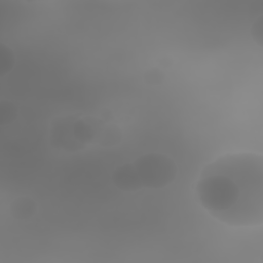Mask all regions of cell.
Here are the masks:
<instances>
[{
    "mask_svg": "<svg viewBox=\"0 0 263 263\" xmlns=\"http://www.w3.org/2000/svg\"><path fill=\"white\" fill-rule=\"evenodd\" d=\"M201 205L231 226H256L263 221V160L252 152L219 157L201 172L196 186Z\"/></svg>",
    "mask_w": 263,
    "mask_h": 263,
    "instance_id": "obj_1",
    "label": "cell"
}]
</instances>
